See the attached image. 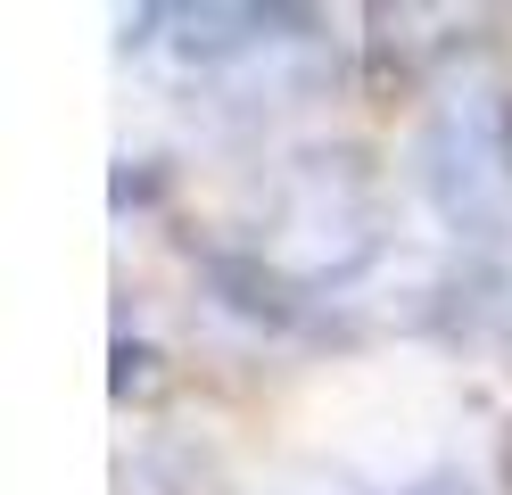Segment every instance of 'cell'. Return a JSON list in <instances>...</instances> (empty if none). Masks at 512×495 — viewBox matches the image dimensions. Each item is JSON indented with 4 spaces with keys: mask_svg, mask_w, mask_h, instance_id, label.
I'll use <instances>...</instances> for the list:
<instances>
[{
    "mask_svg": "<svg viewBox=\"0 0 512 495\" xmlns=\"http://www.w3.org/2000/svg\"><path fill=\"white\" fill-rule=\"evenodd\" d=\"M265 273L281 281H339L372 256V190L356 157H298L265 207Z\"/></svg>",
    "mask_w": 512,
    "mask_h": 495,
    "instance_id": "obj_1",
    "label": "cell"
},
{
    "mask_svg": "<svg viewBox=\"0 0 512 495\" xmlns=\"http://www.w3.org/2000/svg\"><path fill=\"white\" fill-rule=\"evenodd\" d=\"M422 190L438 198L446 223L463 231H496L512 215V108L496 91L446 99V108L422 124Z\"/></svg>",
    "mask_w": 512,
    "mask_h": 495,
    "instance_id": "obj_2",
    "label": "cell"
},
{
    "mask_svg": "<svg viewBox=\"0 0 512 495\" xmlns=\"http://www.w3.org/2000/svg\"><path fill=\"white\" fill-rule=\"evenodd\" d=\"M157 25H174V58H190V66H240L273 33V9H248V0H199V9H157Z\"/></svg>",
    "mask_w": 512,
    "mask_h": 495,
    "instance_id": "obj_3",
    "label": "cell"
}]
</instances>
